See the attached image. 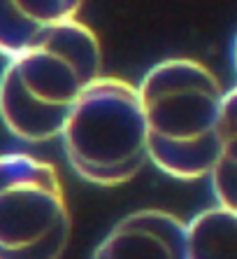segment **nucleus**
Returning a JSON list of instances; mask_svg holds the SVG:
<instances>
[{
	"instance_id": "4",
	"label": "nucleus",
	"mask_w": 237,
	"mask_h": 259,
	"mask_svg": "<svg viewBox=\"0 0 237 259\" xmlns=\"http://www.w3.org/2000/svg\"><path fill=\"white\" fill-rule=\"evenodd\" d=\"M72 217L56 166L28 152L0 154V259H58Z\"/></svg>"
},
{
	"instance_id": "7",
	"label": "nucleus",
	"mask_w": 237,
	"mask_h": 259,
	"mask_svg": "<svg viewBox=\"0 0 237 259\" xmlns=\"http://www.w3.org/2000/svg\"><path fill=\"white\" fill-rule=\"evenodd\" d=\"M237 208L212 205L186 222V259H235Z\"/></svg>"
},
{
	"instance_id": "8",
	"label": "nucleus",
	"mask_w": 237,
	"mask_h": 259,
	"mask_svg": "<svg viewBox=\"0 0 237 259\" xmlns=\"http://www.w3.org/2000/svg\"><path fill=\"white\" fill-rule=\"evenodd\" d=\"M207 178L212 180V192L216 196V203L235 208V124L225 128L223 138L219 143V152H216V157L209 166Z\"/></svg>"
},
{
	"instance_id": "2",
	"label": "nucleus",
	"mask_w": 237,
	"mask_h": 259,
	"mask_svg": "<svg viewBox=\"0 0 237 259\" xmlns=\"http://www.w3.org/2000/svg\"><path fill=\"white\" fill-rule=\"evenodd\" d=\"M102 72V47L79 19L7 56L0 72V121L17 140L37 145L58 138L82 91Z\"/></svg>"
},
{
	"instance_id": "5",
	"label": "nucleus",
	"mask_w": 237,
	"mask_h": 259,
	"mask_svg": "<svg viewBox=\"0 0 237 259\" xmlns=\"http://www.w3.org/2000/svg\"><path fill=\"white\" fill-rule=\"evenodd\" d=\"M95 259H186V222L174 212L142 208L121 217L93 250Z\"/></svg>"
},
{
	"instance_id": "1",
	"label": "nucleus",
	"mask_w": 237,
	"mask_h": 259,
	"mask_svg": "<svg viewBox=\"0 0 237 259\" xmlns=\"http://www.w3.org/2000/svg\"><path fill=\"white\" fill-rule=\"evenodd\" d=\"M149 163L174 180L207 178L219 143L235 124V89L186 56L158 61L137 84Z\"/></svg>"
},
{
	"instance_id": "6",
	"label": "nucleus",
	"mask_w": 237,
	"mask_h": 259,
	"mask_svg": "<svg viewBox=\"0 0 237 259\" xmlns=\"http://www.w3.org/2000/svg\"><path fill=\"white\" fill-rule=\"evenodd\" d=\"M84 0H0V56H12L21 49L75 21Z\"/></svg>"
},
{
	"instance_id": "3",
	"label": "nucleus",
	"mask_w": 237,
	"mask_h": 259,
	"mask_svg": "<svg viewBox=\"0 0 237 259\" xmlns=\"http://www.w3.org/2000/svg\"><path fill=\"white\" fill-rule=\"evenodd\" d=\"M70 168L95 187H121L149 163L137 87L100 72L82 91L58 131Z\"/></svg>"
}]
</instances>
